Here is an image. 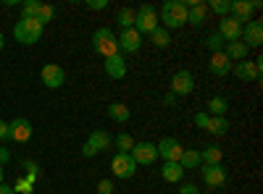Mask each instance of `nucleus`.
<instances>
[{
    "mask_svg": "<svg viewBox=\"0 0 263 194\" xmlns=\"http://www.w3.org/2000/svg\"><path fill=\"white\" fill-rule=\"evenodd\" d=\"M0 139H8V123L0 121Z\"/></svg>",
    "mask_w": 263,
    "mask_h": 194,
    "instance_id": "obj_39",
    "label": "nucleus"
},
{
    "mask_svg": "<svg viewBox=\"0 0 263 194\" xmlns=\"http://www.w3.org/2000/svg\"><path fill=\"white\" fill-rule=\"evenodd\" d=\"M224 55L229 60H245L248 58V45H245V42H227Z\"/></svg>",
    "mask_w": 263,
    "mask_h": 194,
    "instance_id": "obj_21",
    "label": "nucleus"
},
{
    "mask_svg": "<svg viewBox=\"0 0 263 194\" xmlns=\"http://www.w3.org/2000/svg\"><path fill=\"white\" fill-rule=\"evenodd\" d=\"M205 13H208V8L203 3H195V6L187 8V21H190L192 27H200L203 21H205Z\"/></svg>",
    "mask_w": 263,
    "mask_h": 194,
    "instance_id": "obj_23",
    "label": "nucleus"
},
{
    "mask_svg": "<svg viewBox=\"0 0 263 194\" xmlns=\"http://www.w3.org/2000/svg\"><path fill=\"white\" fill-rule=\"evenodd\" d=\"M32 137V123L27 118H16L8 123V139L11 142H29Z\"/></svg>",
    "mask_w": 263,
    "mask_h": 194,
    "instance_id": "obj_13",
    "label": "nucleus"
},
{
    "mask_svg": "<svg viewBox=\"0 0 263 194\" xmlns=\"http://www.w3.org/2000/svg\"><path fill=\"white\" fill-rule=\"evenodd\" d=\"M119 42V53H137L142 45V34L132 27V29H121V37H116Z\"/></svg>",
    "mask_w": 263,
    "mask_h": 194,
    "instance_id": "obj_10",
    "label": "nucleus"
},
{
    "mask_svg": "<svg viewBox=\"0 0 263 194\" xmlns=\"http://www.w3.org/2000/svg\"><path fill=\"white\" fill-rule=\"evenodd\" d=\"M161 24H158V13H156V8L153 6H142L140 11H135V29L140 32V34H153Z\"/></svg>",
    "mask_w": 263,
    "mask_h": 194,
    "instance_id": "obj_4",
    "label": "nucleus"
},
{
    "mask_svg": "<svg viewBox=\"0 0 263 194\" xmlns=\"http://www.w3.org/2000/svg\"><path fill=\"white\" fill-rule=\"evenodd\" d=\"M87 6H90L92 11H103V8H108V0H90Z\"/></svg>",
    "mask_w": 263,
    "mask_h": 194,
    "instance_id": "obj_37",
    "label": "nucleus"
},
{
    "mask_svg": "<svg viewBox=\"0 0 263 194\" xmlns=\"http://www.w3.org/2000/svg\"><path fill=\"white\" fill-rule=\"evenodd\" d=\"M195 90V79H192V74L190 71H177L171 76V92L174 95H190Z\"/></svg>",
    "mask_w": 263,
    "mask_h": 194,
    "instance_id": "obj_14",
    "label": "nucleus"
},
{
    "mask_svg": "<svg viewBox=\"0 0 263 194\" xmlns=\"http://www.w3.org/2000/svg\"><path fill=\"white\" fill-rule=\"evenodd\" d=\"M42 27L37 18H21L18 24L13 27V37L21 42V45H34V42H40V37H42Z\"/></svg>",
    "mask_w": 263,
    "mask_h": 194,
    "instance_id": "obj_2",
    "label": "nucleus"
},
{
    "mask_svg": "<svg viewBox=\"0 0 263 194\" xmlns=\"http://www.w3.org/2000/svg\"><path fill=\"white\" fill-rule=\"evenodd\" d=\"M40 6L42 3H37V0H24V3H21V18H37V13H40Z\"/></svg>",
    "mask_w": 263,
    "mask_h": 194,
    "instance_id": "obj_29",
    "label": "nucleus"
},
{
    "mask_svg": "<svg viewBox=\"0 0 263 194\" xmlns=\"http://www.w3.org/2000/svg\"><path fill=\"white\" fill-rule=\"evenodd\" d=\"M208 116H227V107H229V102H227V97H211L208 100Z\"/></svg>",
    "mask_w": 263,
    "mask_h": 194,
    "instance_id": "obj_25",
    "label": "nucleus"
},
{
    "mask_svg": "<svg viewBox=\"0 0 263 194\" xmlns=\"http://www.w3.org/2000/svg\"><path fill=\"white\" fill-rule=\"evenodd\" d=\"M92 50L105 60V58H114L119 55V42H116V34L111 29H98L92 34Z\"/></svg>",
    "mask_w": 263,
    "mask_h": 194,
    "instance_id": "obj_1",
    "label": "nucleus"
},
{
    "mask_svg": "<svg viewBox=\"0 0 263 194\" xmlns=\"http://www.w3.org/2000/svg\"><path fill=\"white\" fill-rule=\"evenodd\" d=\"M179 194H200V191H197V186H195V184H184V186L179 189Z\"/></svg>",
    "mask_w": 263,
    "mask_h": 194,
    "instance_id": "obj_38",
    "label": "nucleus"
},
{
    "mask_svg": "<svg viewBox=\"0 0 263 194\" xmlns=\"http://www.w3.org/2000/svg\"><path fill=\"white\" fill-rule=\"evenodd\" d=\"M253 11H255V3L253 0H234L232 3V8H229V16H234L237 21H250V16H253Z\"/></svg>",
    "mask_w": 263,
    "mask_h": 194,
    "instance_id": "obj_16",
    "label": "nucleus"
},
{
    "mask_svg": "<svg viewBox=\"0 0 263 194\" xmlns=\"http://www.w3.org/2000/svg\"><path fill=\"white\" fill-rule=\"evenodd\" d=\"M114 142H116V149H119V153H132V147H135V139H132L126 132H121Z\"/></svg>",
    "mask_w": 263,
    "mask_h": 194,
    "instance_id": "obj_30",
    "label": "nucleus"
},
{
    "mask_svg": "<svg viewBox=\"0 0 263 194\" xmlns=\"http://www.w3.org/2000/svg\"><path fill=\"white\" fill-rule=\"evenodd\" d=\"M161 18L168 29H177V27H184L187 21V6L182 0H166L163 3V11H161Z\"/></svg>",
    "mask_w": 263,
    "mask_h": 194,
    "instance_id": "obj_3",
    "label": "nucleus"
},
{
    "mask_svg": "<svg viewBox=\"0 0 263 194\" xmlns=\"http://www.w3.org/2000/svg\"><path fill=\"white\" fill-rule=\"evenodd\" d=\"M211 71H213L216 76H227V74L232 71V60H229L224 53H213V55H211Z\"/></svg>",
    "mask_w": 263,
    "mask_h": 194,
    "instance_id": "obj_19",
    "label": "nucleus"
},
{
    "mask_svg": "<svg viewBox=\"0 0 263 194\" xmlns=\"http://www.w3.org/2000/svg\"><path fill=\"white\" fill-rule=\"evenodd\" d=\"M221 158H224V153L218 144H208L200 153V163H205V165H221Z\"/></svg>",
    "mask_w": 263,
    "mask_h": 194,
    "instance_id": "obj_20",
    "label": "nucleus"
},
{
    "mask_svg": "<svg viewBox=\"0 0 263 194\" xmlns=\"http://www.w3.org/2000/svg\"><path fill=\"white\" fill-rule=\"evenodd\" d=\"M53 18H55V8H53V6H45V3H42V6H40V13H37V21H40L42 27H45L48 21H53Z\"/></svg>",
    "mask_w": 263,
    "mask_h": 194,
    "instance_id": "obj_33",
    "label": "nucleus"
},
{
    "mask_svg": "<svg viewBox=\"0 0 263 194\" xmlns=\"http://www.w3.org/2000/svg\"><path fill=\"white\" fill-rule=\"evenodd\" d=\"M0 50H3V34H0Z\"/></svg>",
    "mask_w": 263,
    "mask_h": 194,
    "instance_id": "obj_44",
    "label": "nucleus"
},
{
    "mask_svg": "<svg viewBox=\"0 0 263 194\" xmlns=\"http://www.w3.org/2000/svg\"><path fill=\"white\" fill-rule=\"evenodd\" d=\"M245 42L248 48H260L263 45V24L260 21H248V27H242V37H239Z\"/></svg>",
    "mask_w": 263,
    "mask_h": 194,
    "instance_id": "obj_12",
    "label": "nucleus"
},
{
    "mask_svg": "<svg viewBox=\"0 0 263 194\" xmlns=\"http://www.w3.org/2000/svg\"><path fill=\"white\" fill-rule=\"evenodd\" d=\"M156 149H158V155H161L166 163H179V158H182V153H184V147L174 139V137L161 139V142L156 144Z\"/></svg>",
    "mask_w": 263,
    "mask_h": 194,
    "instance_id": "obj_7",
    "label": "nucleus"
},
{
    "mask_svg": "<svg viewBox=\"0 0 263 194\" xmlns=\"http://www.w3.org/2000/svg\"><path fill=\"white\" fill-rule=\"evenodd\" d=\"M205 132H211V134H216V137H224V134L229 132V121H227V116H211Z\"/></svg>",
    "mask_w": 263,
    "mask_h": 194,
    "instance_id": "obj_22",
    "label": "nucleus"
},
{
    "mask_svg": "<svg viewBox=\"0 0 263 194\" xmlns=\"http://www.w3.org/2000/svg\"><path fill=\"white\" fill-rule=\"evenodd\" d=\"M229 8H232V3L229 0H211V11H216L218 16H229Z\"/></svg>",
    "mask_w": 263,
    "mask_h": 194,
    "instance_id": "obj_34",
    "label": "nucleus"
},
{
    "mask_svg": "<svg viewBox=\"0 0 263 194\" xmlns=\"http://www.w3.org/2000/svg\"><path fill=\"white\" fill-rule=\"evenodd\" d=\"M111 134H108V132H92L90 134V139H87V144H90L92 147V153L98 155V153H105V149L108 147H111Z\"/></svg>",
    "mask_w": 263,
    "mask_h": 194,
    "instance_id": "obj_18",
    "label": "nucleus"
},
{
    "mask_svg": "<svg viewBox=\"0 0 263 194\" xmlns=\"http://www.w3.org/2000/svg\"><path fill=\"white\" fill-rule=\"evenodd\" d=\"M260 71H263V58H255V60H239L234 74L242 79V81H255L260 79Z\"/></svg>",
    "mask_w": 263,
    "mask_h": 194,
    "instance_id": "obj_9",
    "label": "nucleus"
},
{
    "mask_svg": "<svg viewBox=\"0 0 263 194\" xmlns=\"http://www.w3.org/2000/svg\"><path fill=\"white\" fill-rule=\"evenodd\" d=\"M63 81H66V74H63V69L58 66V63H48V66H42V84H45L48 90L63 87Z\"/></svg>",
    "mask_w": 263,
    "mask_h": 194,
    "instance_id": "obj_11",
    "label": "nucleus"
},
{
    "mask_svg": "<svg viewBox=\"0 0 263 194\" xmlns=\"http://www.w3.org/2000/svg\"><path fill=\"white\" fill-rule=\"evenodd\" d=\"M108 116H111L114 121H119V123H124V121H129V107L116 100V102L108 105Z\"/></svg>",
    "mask_w": 263,
    "mask_h": 194,
    "instance_id": "obj_26",
    "label": "nucleus"
},
{
    "mask_svg": "<svg viewBox=\"0 0 263 194\" xmlns=\"http://www.w3.org/2000/svg\"><path fill=\"white\" fill-rule=\"evenodd\" d=\"M179 165L184 170L187 168H197V165H200V153H197V149H184L182 158H179Z\"/></svg>",
    "mask_w": 263,
    "mask_h": 194,
    "instance_id": "obj_27",
    "label": "nucleus"
},
{
    "mask_svg": "<svg viewBox=\"0 0 263 194\" xmlns=\"http://www.w3.org/2000/svg\"><path fill=\"white\" fill-rule=\"evenodd\" d=\"M0 194H16L11 186H6V184H0Z\"/></svg>",
    "mask_w": 263,
    "mask_h": 194,
    "instance_id": "obj_42",
    "label": "nucleus"
},
{
    "mask_svg": "<svg viewBox=\"0 0 263 194\" xmlns=\"http://www.w3.org/2000/svg\"><path fill=\"white\" fill-rule=\"evenodd\" d=\"M184 176V168L179 163H163V179L171 181V184H179Z\"/></svg>",
    "mask_w": 263,
    "mask_h": 194,
    "instance_id": "obj_24",
    "label": "nucleus"
},
{
    "mask_svg": "<svg viewBox=\"0 0 263 194\" xmlns=\"http://www.w3.org/2000/svg\"><path fill=\"white\" fill-rule=\"evenodd\" d=\"M216 34L224 42H239V37H242V21H237L234 16H224Z\"/></svg>",
    "mask_w": 263,
    "mask_h": 194,
    "instance_id": "obj_6",
    "label": "nucleus"
},
{
    "mask_svg": "<svg viewBox=\"0 0 263 194\" xmlns=\"http://www.w3.org/2000/svg\"><path fill=\"white\" fill-rule=\"evenodd\" d=\"M208 121H211V116H208L205 111H200V113H195V123L200 126V128H208Z\"/></svg>",
    "mask_w": 263,
    "mask_h": 194,
    "instance_id": "obj_35",
    "label": "nucleus"
},
{
    "mask_svg": "<svg viewBox=\"0 0 263 194\" xmlns=\"http://www.w3.org/2000/svg\"><path fill=\"white\" fill-rule=\"evenodd\" d=\"M98 194H114V184L103 179V181L98 184Z\"/></svg>",
    "mask_w": 263,
    "mask_h": 194,
    "instance_id": "obj_36",
    "label": "nucleus"
},
{
    "mask_svg": "<svg viewBox=\"0 0 263 194\" xmlns=\"http://www.w3.org/2000/svg\"><path fill=\"white\" fill-rule=\"evenodd\" d=\"M3 163H8V149L0 147V165H3Z\"/></svg>",
    "mask_w": 263,
    "mask_h": 194,
    "instance_id": "obj_40",
    "label": "nucleus"
},
{
    "mask_svg": "<svg viewBox=\"0 0 263 194\" xmlns=\"http://www.w3.org/2000/svg\"><path fill=\"white\" fill-rule=\"evenodd\" d=\"M116 18H119L121 29H132V27H135V11H132V8H119Z\"/></svg>",
    "mask_w": 263,
    "mask_h": 194,
    "instance_id": "obj_28",
    "label": "nucleus"
},
{
    "mask_svg": "<svg viewBox=\"0 0 263 194\" xmlns=\"http://www.w3.org/2000/svg\"><path fill=\"white\" fill-rule=\"evenodd\" d=\"M163 102H166V105H174V102H177V95H174V92H168V95L163 97Z\"/></svg>",
    "mask_w": 263,
    "mask_h": 194,
    "instance_id": "obj_41",
    "label": "nucleus"
},
{
    "mask_svg": "<svg viewBox=\"0 0 263 194\" xmlns=\"http://www.w3.org/2000/svg\"><path fill=\"white\" fill-rule=\"evenodd\" d=\"M105 74L111 76V79H124L126 76V60H124V55L119 53V55H114V58H105Z\"/></svg>",
    "mask_w": 263,
    "mask_h": 194,
    "instance_id": "obj_17",
    "label": "nucleus"
},
{
    "mask_svg": "<svg viewBox=\"0 0 263 194\" xmlns=\"http://www.w3.org/2000/svg\"><path fill=\"white\" fill-rule=\"evenodd\" d=\"M203 181L208 186H213V189L224 186L227 184V168H221V165H205L203 168Z\"/></svg>",
    "mask_w": 263,
    "mask_h": 194,
    "instance_id": "obj_15",
    "label": "nucleus"
},
{
    "mask_svg": "<svg viewBox=\"0 0 263 194\" xmlns=\"http://www.w3.org/2000/svg\"><path fill=\"white\" fill-rule=\"evenodd\" d=\"M0 184H3V165H0Z\"/></svg>",
    "mask_w": 263,
    "mask_h": 194,
    "instance_id": "obj_43",
    "label": "nucleus"
},
{
    "mask_svg": "<svg viewBox=\"0 0 263 194\" xmlns=\"http://www.w3.org/2000/svg\"><path fill=\"white\" fill-rule=\"evenodd\" d=\"M111 170H114V176H119V179H132V176H135V170H137V163L132 160L129 153H119L111 160Z\"/></svg>",
    "mask_w": 263,
    "mask_h": 194,
    "instance_id": "obj_8",
    "label": "nucleus"
},
{
    "mask_svg": "<svg viewBox=\"0 0 263 194\" xmlns=\"http://www.w3.org/2000/svg\"><path fill=\"white\" fill-rule=\"evenodd\" d=\"M205 48L211 50V53H224V48H227V42L218 37V34H211L208 39H205Z\"/></svg>",
    "mask_w": 263,
    "mask_h": 194,
    "instance_id": "obj_32",
    "label": "nucleus"
},
{
    "mask_svg": "<svg viewBox=\"0 0 263 194\" xmlns=\"http://www.w3.org/2000/svg\"><path fill=\"white\" fill-rule=\"evenodd\" d=\"M150 37H153V45H156V48H168V42H171L168 32H166V29H161V27H158L156 32H153Z\"/></svg>",
    "mask_w": 263,
    "mask_h": 194,
    "instance_id": "obj_31",
    "label": "nucleus"
},
{
    "mask_svg": "<svg viewBox=\"0 0 263 194\" xmlns=\"http://www.w3.org/2000/svg\"><path fill=\"white\" fill-rule=\"evenodd\" d=\"M132 160H135L137 165H150V163H156L158 158V149L153 142H135V147H132Z\"/></svg>",
    "mask_w": 263,
    "mask_h": 194,
    "instance_id": "obj_5",
    "label": "nucleus"
}]
</instances>
